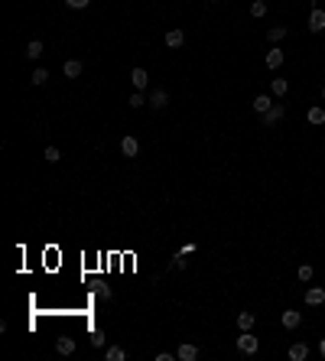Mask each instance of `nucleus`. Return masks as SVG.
<instances>
[{
	"instance_id": "nucleus-1",
	"label": "nucleus",
	"mask_w": 325,
	"mask_h": 361,
	"mask_svg": "<svg viewBox=\"0 0 325 361\" xmlns=\"http://www.w3.org/2000/svg\"><path fill=\"white\" fill-rule=\"evenodd\" d=\"M257 348H260V342H257V338H254V332H241V338H238V352L241 355H254L257 352Z\"/></svg>"
},
{
	"instance_id": "nucleus-2",
	"label": "nucleus",
	"mask_w": 325,
	"mask_h": 361,
	"mask_svg": "<svg viewBox=\"0 0 325 361\" xmlns=\"http://www.w3.org/2000/svg\"><path fill=\"white\" fill-rule=\"evenodd\" d=\"M283 114H286V108H283V104H273L267 114H260V124L263 127H273V124H280V120H283Z\"/></svg>"
},
{
	"instance_id": "nucleus-3",
	"label": "nucleus",
	"mask_w": 325,
	"mask_h": 361,
	"mask_svg": "<svg viewBox=\"0 0 325 361\" xmlns=\"http://www.w3.org/2000/svg\"><path fill=\"white\" fill-rule=\"evenodd\" d=\"M166 104H169V94H166V88H153V91H150V108H153V111H162Z\"/></svg>"
},
{
	"instance_id": "nucleus-4",
	"label": "nucleus",
	"mask_w": 325,
	"mask_h": 361,
	"mask_svg": "<svg viewBox=\"0 0 325 361\" xmlns=\"http://www.w3.org/2000/svg\"><path fill=\"white\" fill-rule=\"evenodd\" d=\"M176 358H179V361H195V358H199V345H192V342H182V345L176 348Z\"/></svg>"
},
{
	"instance_id": "nucleus-5",
	"label": "nucleus",
	"mask_w": 325,
	"mask_h": 361,
	"mask_svg": "<svg viewBox=\"0 0 325 361\" xmlns=\"http://www.w3.org/2000/svg\"><path fill=\"white\" fill-rule=\"evenodd\" d=\"M130 81H133V88H137V91H147V88H150L147 69H133V72H130Z\"/></svg>"
},
{
	"instance_id": "nucleus-6",
	"label": "nucleus",
	"mask_w": 325,
	"mask_h": 361,
	"mask_svg": "<svg viewBox=\"0 0 325 361\" xmlns=\"http://www.w3.org/2000/svg\"><path fill=\"white\" fill-rule=\"evenodd\" d=\"M309 30H312V33H322V30H325V10L312 7V13H309Z\"/></svg>"
},
{
	"instance_id": "nucleus-7",
	"label": "nucleus",
	"mask_w": 325,
	"mask_h": 361,
	"mask_svg": "<svg viewBox=\"0 0 325 361\" xmlns=\"http://www.w3.org/2000/svg\"><path fill=\"white\" fill-rule=\"evenodd\" d=\"M280 322H283V329H289V332H293V329H299V322H302V316L296 313V309H286V313L280 316Z\"/></svg>"
},
{
	"instance_id": "nucleus-8",
	"label": "nucleus",
	"mask_w": 325,
	"mask_h": 361,
	"mask_svg": "<svg viewBox=\"0 0 325 361\" xmlns=\"http://www.w3.org/2000/svg\"><path fill=\"white\" fill-rule=\"evenodd\" d=\"M309 358V345L306 342H293L289 345V361H306Z\"/></svg>"
},
{
	"instance_id": "nucleus-9",
	"label": "nucleus",
	"mask_w": 325,
	"mask_h": 361,
	"mask_svg": "<svg viewBox=\"0 0 325 361\" xmlns=\"http://www.w3.org/2000/svg\"><path fill=\"white\" fill-rule=\"evenodd\" d=\"M121 153H124V157H137L140 153V143H137V137H124V140H121Z\"/></svg>"
},
{
	"instance_id": "nucleus-10",
	"label": "nucleus",
	"mask_w": 325,
	"mask_h": 361,
	"mask_svg": "<svg viewBox=\"0 0 325 361\" xmlns=\"http://www.w3.org/2000/svg\"><path fill=\"white\" fill-rule=\"evenodd\" d=\"M306 303H309V306H322L325 303V290L322 286H309V290H306Z\"/></svg>"
},
{
	"instance_id": "nucleus-11",
	"label": "nucleus",
	"mask_w": 325,
	"mask_h": 361,
	"mask_svg": "<svg viewBox=\"0 0 325 361\" xmlns=\"http://www.w3.org/2000/svg\"><path fill=\"white\" fill-rule=\"evenodd\" d=\"M55 352H59V355H75V338H72V335H62L59 342H55Z\"/></svg>"
},
{
	"instance_id": "nucleus-12",
	"label": "nucleus",
	"mask_w": 325,
	"mask_h": 361,
	"mask_svg": "<svg viewBox=\"0 0 325 361\" xmlns=\"http://www.w3.org/2000/svg\"><path fill=\"white\" fill-rule=\"evenodd\" d=\"M104 358H108V361H127V348L108 345V348H104Z\"/></svg>"
},
{
	"instance_id": "nucleus-13",
	"label": "nucleus",
	"mask_w": 325,
	"mask_h": 361,
	"mask_svg": "<svg viewBox=\"0 0 325 361\" xmlns=\"http://www.w3.org/2000/svg\"><path fill=\"white\" fill-rule=\"evenodd\" d=\"M270 108H273L270 94H257V98H254V114H267Z\"/></svg>"
},
{
	"instance_id": "nucleus-14",
	"label": "nucleus",
	"mask_w": 325,
	"mask_h": 361,
	"mask_svg": "<svg viewBox=\"0 0 325 361\" xmlns=\"http://www.w3.org/2000/svg\"><path fill=\"white\" fill-rule=\"evenodd\" d=\"M182 42H186V33H182V30H169V33H166V46H169V49H179Z\"/></svg>"
},
{
	"instance_id": "nucleus-15",
	"label": "nucleus",
	"mask_w": 325,
	"mask_h": 361,
	"mask_svg": "<svg viewBox=\"0 0 325 361\" xmlns=\"http://www.w3.org/2000/svg\"><path fill=\"white\" fill-rule=\"evenodd\" d=\"M283 59H286V55L280 52V46H273L270 52H267V69H280V65H283Z\"/></svg>"
},
{
	"instance_id": "nucleus-16",
	"label": "nucleus",
	"mask_w": 325,
	"mask_h": 361,
	"mask_svg": "<svg viewBox=\"0 0 325 361\" xmlns=\"http://www.w3.org/2000/svg\"><path fill=\"white\" fill-rule=\"evenodd\" d=\"M81 69H85V65L78 62V59H69V62L62 65V72H65V79H78V75H81Z\"/></svg>"
},
{
	"instance_id": "nucleus-17",
	"label": "nucleus",
	"mask_w": 325,
	"mask_h": 361,
	"mask_svg": "<svg viewBox=\"0 0 325 361\" xmlns=\"http://www.w3.org/2000/svg\"><path fill=\"white\" fill-rule=\"evenodd\" d=\"M254 322H257V316H254V313H238V325H241V332L254 329Z\"/></svg>"
},
{
	"instance_id": "nucleus-18",
	"label": "nucleus",
	"mask_w": 325,
	"mask_h": 361,
	"mask_svg": "<svg viewBox=\"0 0 325 361\" xmlns=\"http://www.w3.org/2000/svg\"><path fill=\"white\" fill-rule=\"evenodd\" d=\"M270 91L277 94V98H283V94L289 91V81H286V79H273V81H270Z\"/></svg>"
},
{
	"instance_id": "nucleus-19",
	"label": "nucleus",
	"mask_w": 325,
	"mask_h": 361,
	"mask_svg": "<svg viewBox=\"0 0 325 361\" xmlns=\"http://www.w3.org/2000/svg\"><path fill=\"white\" fill-rule=\"evenodd\" d=\"M306 118H309V124H325V108H319V104H316V108H309V114H306Z\"/></svg>"
},
{
	"instance_id": "nucleus-20",
	"label": "nucleus",
	"mask_w": 325,
	"mask_h": 361,
	"mask_svg": "<svg viewBox=\"0 0 325 361\" xmlns=\"http://www.w3.org/2000/svg\"><path fill=\"white\" fill-rule=\"evenodd\" d=\"M283 36H286V26H270V30H267V40L270 42H280Z\"/></svg>"
},
{
	"instance_id": "nucleus-21",
	"label": "nucleus",
	"mask_w": 325,
	"mask_h": 361,
	"mask_svg": "<svg viewBox=\"0 0 325 361\" xmlns=\"http://www.w3.org/2000/svg\"><path fill=\"white\" fill-rule=\"evenodd\" d=\"M250 16H254V20L267 16V3H263V0H254V3H250Z\"/></svg>"
},
{
	"instance_id": "nucleus-22",
	"label": "nucleus",
	"mask_w": 325,
	"mask_h": 361,
	"mask_svg": "<svg viewBox=\"0 0 325 361\" xmlns=\"http://www.w3.org/2000/svg\"><path fill=\"white\" fill-rule=\"evenodd\" d=\"M39 55H42V42L33 40L30 46H26V59H39Z\"/></svg>"
},
{
	"instance_id": "nucleus-23",
	"label": "nucleus",
	"mask_w": 325,
	"mask_h": 361,
	"mask_svg": "<svg viewBox=\"0 0 325 361\" xmlns=\"http://www.w3.org/2000/svg\"><path fill=\"white\" fill-rule=\"evenodd\" d=\"M30 81H33V85H46V81H49V72H46V69H36Z\"/></svg>"
},
{
	"instance_id": "nucleus-24",
	"label": "nucleus",
	"mask_w": 325,
	"mask_h": 361,
	"mask_svg": "<svg viewBox=\"0 0 325 361\" xmlns=\"http://www.w3.org/2000/svg\"><path fill=\"white\" fill-rule=\"evenodd\" d=\"M127 104H130V108H143V104H147V98H143V91H133L130 98H127Z\"/></svg>"
},
{
	"instance_id": "nucleus-25",
	"label": "nucleus",
	"mask_w": 325,
	"mask_h": 361,
	"mask_svg": "<svg viewBox=\"0 0 325 361\" xmlns=\"http://www.w3.org/2000/svg\"><path fill=\"white\" fill-rule=\"evenodd\" d=\"M296 274H299V280H302V283H309V280H312V274H316V270H312V264H302V267L296 270Z\"/></svg>"
},
{
	"instance_id": "nucleus-26",
	"label": "nucleus",
	"mask_w": 325,
	"mask_h": 361,
	"mask_svg": "<svg viewBox=\"0 0 325 361\" xmlns=\"http://www.w3.org/2000/svg\"><path fill=\"white\" fill-rule=\"evenodd\" d=\"M91 345H94V348H104V345H108V338H104V332H101V329L91 332Z\"/></svg>"
},
{
	"instance_id": "nucleus-27",
	"label": "nucleus",
	"mask_w": 325,
	"mask_h": 361,
	"mask_svg": "<svg viewBox=\"0 0 325 361\" xmlns=\"http://www.w3.org/2000/svg\"><path fill=\"white\" fill-rule=\"evenodd\" d=\"M46 160H49V163H59V160H62L59 147H46Z\"/></svg>"
},
{
	"instance_id": "nucleus-28",
	"label": "nucleus",
	"mask_w": 325,
	"mask_h": 361,
	"mask_svg": "<svg viewBox=\"0 0 325 361\" xmlns=\"http://www.w3.org/2000/svg\"><path fill=\"white\" fill-rule=\"evenodd\" d=\"M65 7H72V10H85V7H88V0H65Z\"/></svg>"
},
{
	"instance_id": "nucleus-29",
	"label": "nucleus",
	"mask_w": 325,
	"mask_h": 361,
	"mask_svg": "<svg viewBox=\"0 0 325 361\" xmlns=\"http://www.w3.org/2000/svg\"><path fill=\"white\" fill-rule=\"evenodd\" d=\"M111 296H114V293H111V286H98V299H104V303H108Z\"/></svg>"
},
{
	"instance_id": "nucleus-30",
	"label": "nucleus",
	"mask_w": 325,
	"mask_h": 361,
	"mask_svg": "<svg viewBox=\"0 0 325 361\" xmlns=\"http://www.w3.org/2000/svg\"><path fill=\"white\" fill-rule=\"evenodd\" d=\"M172 358H176V352H160L156 355V361H172Z\"/></svg>"
},
{
	"instance_id": "nucleus-31",
	"label": "nucleus",
	"mask_w": 325,
	"mask_h": 361,
	"mask_svg": "<svg viewBox=\"0 0 325 361\" xmlns=\"http://www.w3.org/2000/svg\"><path fill=\"white\" fill-rule=\"evenodd\" d=\"M319 352H322V358H325V338H322V342H319Z\"/></svg>"
},
{
	"instance_id": "nucleus-32",
	"label": "nucleus",
	"mask_w": 325,
	"mask_h": 361,
	"mask_svg": "<svg viewBox=\"0 0 325 361\" xmlns=\"http://www.w3.org/2000/svg\"><path fill=\"white\" fill-rule=\"evenodd\" d=\"M322 98H325V88H322Z\"/></svg>"
},
{
	"instance_id": "nucleus-33",
	"label": "nucleus",
	"mask_w": 325,
	"mask_h": 361,
	"mask_svg": "<svg viewBox=\"0 0 325 361\" xmlns=\"http://www.w3.org/2000/svg\"><path fill=\"white\" fill-rule=\"evenodd\" d=\"M211 3H218V0H211Z\"/></svg>"
}]
</instances>
